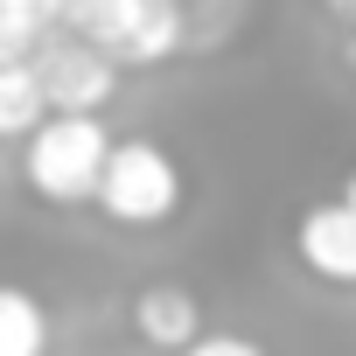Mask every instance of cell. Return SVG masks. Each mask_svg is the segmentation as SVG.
Returning <instances> with one entry per match:
<instances>
[{
    "instance_id": "5b68a950",
    "label": "cell",
    "mask_w": 356,
    "mask_h": 356,
    "mask_svg": "<svg viewBox=\"0 0 356 356\" xmlns=\"http://www.w3.org/2000/svg\"><path fill=\"white\" fill-rule=\"evenodd\" d=\"M293 245H300V266H307L314 280L356 286V210H349L342 196H335V203H314V210L300 217Z\"/></svg>"
},
{
    "instance_id": "8fae6325",
    "label": "cell",
    "mask_w": 356,
    "mask_h": 356,
    "mask_svg": "<svg viewBox=\"0 0 356 356\" xmlns=\"http://www.w3.org/2000/svg\"><path fill=\"white\" fill-rule=\"evenodd\" d=\"M335 22H349V29H356V0H335Z\"/></svg>"
},
{
    "instance_id": "7a4b0ae2",
    "label": "cell",
    "mask_w": 356,
    "mask_h": 356,
    "mask_svg": "<svg viewBox=\"0 0 356 356\" xmlns=\"http://www.w3.org/2000/svg\"><path fill=\"white\" fill-rule=\"evenodd\" d=\"M105 161H112L105 119H42L35 140L22 147V175L42 203H98Z\"/></svg>"
},
{
    "instance_id": "ba28073f",
    "label": "cell",
    "mask_w": 356,
    "mask_h": 356,
    "mask_svg": "<svg viewBox=\"0 0 356 356\" xmlns=\"http://www.w3.org/2000/svg\"><path fill=\"white\" fill-rule=\"evenodd\" d=\"M49 119L42 105V84H35V63H0V140H35V126Z\"/></svg>"
},
{
    "instance_id": "6da1fadb",
    "label": "cell",
    "mask_w": 356,
    "mask_h": 356,
    "mask_svg": "<svg viewBox=\"0 0 356 356\" xmlns=\"http://www.w3.org/2000/svg\"><path fill=\"white\" fill-rule=\"evenodd\" d=\"M63 35L91 42L119 70H161L189 42V15L175 0H63Z\"/></svg>"
},
{
    "instance_id": "3957f363",
    "label": "cell",
    "mask_w": 356,
    "mask_h": 356,
    "mask_svg": "<svg viewBox=\"0 0 356 356\" xmlns=\"http://www.w3.org/2000/svg\"><path fill=\"white\" fill-rule=\"evenodd\" d=\"M98 210L126 231H154L182 210V168H175L168 147L154 140H112L105 182H98Z\"/></svg>"
},
{
    "instance_id": "30bf717a",
    "label": "cell",
    "mask_w": 356,
    "mask_h": 356,
    "mask_svg": "<svg viewBox=\"0 0 356 356\" xmlns=\"http://www.w3.org/2000/svg\"><path fill=\"white\" fill-rule=\"evenodd\" d=\"M182 356H266L252 335H203L196 349H182Z\"/></svg>"
},
{
    "instance_id": "4fadbf2b",
    "label": "cell",
    "mask_w": 356,
    "mask_h": 356,
    "mask_svg": "<svg viewBox=\"0 0 356 356\" xmlns=\"http://www.w3.org/2000/svg\"><path fill=\"white\" fill-rule=\"evenodd\" d=\"M342 56H349V70H356V35H349V49H342Z\"/></svg>"
},
{
    "instance_id": "7c38bea8",
    "label": "cell",
    "mask_w": 356,
    "mask_h": 356,
    "mask_svg": "<svg viewBox=\"0 0 356 356\" xmlns=\"http://www.w3.org/2000/svg\"><path fill=\"white\" fill-rule=\"evenodd\" d=\"M342 203H349V210H356V175H349V189H342Z\"/></svg>"
},
{
    "instance_id": "277c9868",
    "label": "cell",
    "mask_w": 356,
    "mask_h": 356,
    "mask_svg": "<svg viewBox=\"0 0 356 356\" xmlns=\"http://www.w3.org/2000/svg\"><path fill=\"white\" fill-rule=\"evenodd\" d=\"M35 84H42L49 119H98V112L112 105V91H119V63L56 29V35L35 49Z\"/></svg>"
},
{
    "instance_id": "9c48e42d",
    "label": "cell",
    "mask_w": 356,
    "mask_h": 356,
    "mask_svg": "<svg viewBox=\"0 0 356 356\" xmlns=\"http://www.w3.org/2000/svg\"><path fill=\"white\" fill-rule=\"evenodd\" d=\"M0 356H49V314L29 286H0Z\"/></svg>"
},
{
    "instance_id": "52a82bcc",
    "label": "cell",
    "mask_w": 356,
    "mask_h": 356,
    "mask_svg": "<svg viewBox=\"0 0 356 356\" xmlns=\"http://www.w3.org/2000/svg\"><path fill=\"white\" fill-rule=\"evenodd\" d=\"M63 29V0H0V63H35V49Z\"/></svg>"
},
{
    "instance_id": "8992f818",
    "label": "cell",
    "mask_w": 356,
    "mask_h": 356,
    "mask_svg": "<svg viewBox=\"0 0 356 356\" xmlns=\"http://www.w3.org/2000/svg\"><path fill=\"white\" fill-rule=\"evenodd\" d=\"M133 335H140L147 349L182 356V349H196V342H203V300H196L189 286H168V280H154V286L133 300Z\"/></svg>"
}]
</instances>
